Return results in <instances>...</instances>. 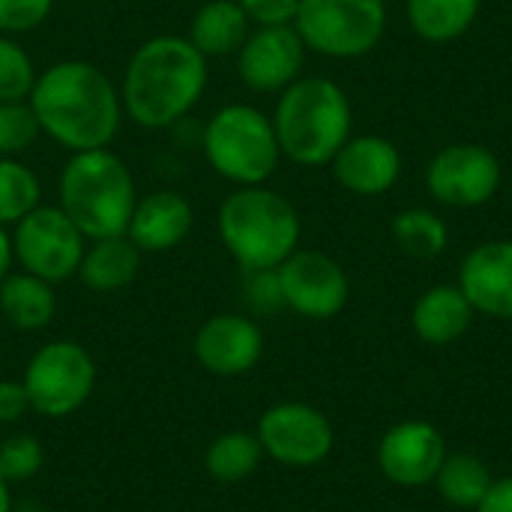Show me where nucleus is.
<instances>
[{"mask_svg": "<svg viewBox=\"0 0 512 512\" xmlns=\"http://www.w3.org/2000/svg\"><path fill=\"white\" fill-rule=\"evenodd\" d=\"M330 165L336 183L360 198L384 195L402 177V153L384 135H351Z\"/></svg>", "mask_w": 512, "mask_h": 512, "instance_id": "dca6fc26", "label": "nucleus"}, {"mask_svg": "<svg viewBox=\"0 0 512 512\" xmlns=\"http://www.w3.org/2000/svg\"><path fill=\"white\" fill-rule=\"evenodd\" d=\"M483 0H405V15L411 30L426 42H453L465 36Z\"/></svg>", "mask_w": 512, "mask_h": 512, "instance_id": "5701e85b", "label": "nucleus"}, {"mask_svg": "<svg viewBox=\"0 0 512 512\" xmlns=\"http://www.w3.org/2000/svg\"><path fill=\"white\" fill-rule=\"evenodd\" d=\"M477 512H512V477L495 480Z\"/></svg>", "mask_w": 512, "mask_h": 512, "instance_id": "f704fd0d", "label": "nucleus"}, {"mask_svg": "<svg viewBox=\"0 0 512 512\" xmlns=\"http://www.w3.org/2000/svg\"><path fill=\"white\" fill-rule=\"evenodd\" d=\"M204 156L225 180L261 186L279 165L273 120L252 105H225L204 126Z\"/></svg>", "mask_w": 512, "mask_h": 512, "instance_id": "423d86ee", "label": "nucleus"}, {"mask_svg": "<svg viewBox=\"0 0 512 512\" xmlns=\"http://www.w3.org/2000/svg\"><path fill=\"white\" fill-rule=\"evenodd\" d=\"M21 384L36 414L60 420L90 399L96 387V363L78 342L57 339L30 357Z\"/></svg>", "mask_w": 512, "mask_h": 512, "instance_id": "6e6552de", "label": "nucleus"}, {"mask_svg": "<svg viewBox=\"0 0 512 512\" xmlns=\"http://www.w3.org/2000/svg\"><path fill=\"white\" fill-rule=\"evenodd\" d=\"M447 222L426 207H408L393 219V240L411 258H435L447 249Z\"/></svg>", "mask_w": 512, "mask_h": 512, "instance_id": "a878e982", "label": "nucleus"}, {"mask_svg": "<svg viewBox=\"0 0 512 512\" xmlns=\"http://www.w3.org/2000/svg\"><path fill=\"white\" fill-rule=\"evenodd\" d=\"M36 84V69L27 51L0 33V102H21L30 99Z\"/></svg>", "mask_w": 512, "mask_h": 512, "instance_id": "cd10ccee", "label": "nucleus"}, {"mask_svg": "<svg viewBox=\"0 0 512 512\" xmlns=\"http://www.w3.org/2000/svg\"><path fill=\"white\" fill-rule=\"evenodd\" d=\"M435 483L447 504L462 507V510H477L495 480L483 459H477L471 453H453V456L447 453Z\"/></svg>", "mask_w": 512, "mask_h": 512, "instance_id": "b1692460", "label": "nucleus"}, {"mask_svg": "<svg viewBox=\"0 0 512 512\" xmlns=\"http://www.w3.org/2000/svg\"><path fill=\"white\" fill-rule=\"evenodd\" d=\"M192 222H195L192 204L180 192L156 189L135 204L126 237L141 252H165L189 237Z\"/></svg>", "mask_w": 512, "mask_h": 512, "instance_id": "a211bd4d", "label": "nucleus"}, {"mask_svg": "<svg viewBox=\"0 0 512 512\" xmlns=\"http://www.w3.org/2000/svg\"><path fill=\"white\" fill-rule=\"evenodd\" d=\"M39 120L30 102H0V156H18L39 138Z\"/></svg>", "mask_w": 512, "mask_h": 512, "instance_id": "c85d7f7f", "label": "nucleus"}, {"mask_svg": "<svg viewBox=\"0 0 512 512\" xmlns=\"http://www.w3.org/2000/svg\"><path fill=\"white\" fill-rule=\"evenodd\" d=\"M303 63L306 42L300 39L294 24L258 27L237 51V72L243 84L258 93H282L300 78Z\"/></svg>", "mask_w": 512, "mask_h": 512, "instance_id": "ddd939ff", "label": "nucleus"}, {"mask_svg": "<svg viewBox=\"0 0 512 512\" xmlns=\"http://www.w3.org/2000/svg\"><path fill=\"white\" fill-rule=\"evenodd\" d=\"M249 36V18L237 0H207L189 24V42L204 57H225L240 51Z\"/></svg>", "mask_w": 512, "mask_h": 512, "instance_id": "412c9836", "label": "nucleus"}, {"mask_svg": "<svg viewBox=\"0 0 512 512\" xmlns=\"http://www.w3.org/2000/svg\"><path fill=\"white\" fill-rule=\"evenodd\" d=\"M447 459L444 435L423 420H408L393 426L378 444V468L396 486H426L435 483Z\"/></svg>", "mask_w": 512, "mask_h": 512, "instance_id": "4468645a", "label": "nucleus"}, {"mask_svg": "<svg viewBox=\"0 0 512 512\" xmlns=\"http://www.w3.org/2000/svg\"><path fill=\"white\" fill-rule=\"evenodd\" d=\"M273 129L282 156L297 165L318 168L330 165L339 147L351 138V99L348 93L330 78H297L291 87L282 90Z\"/></svg>", "mask_w": 512, "mask_h": 512, "instance_id": "7ed1b4c3", "label": "nucleus"}, {"mask_svg": "<svg viewBox=\"0 0 512 512\" xmlns=\"http://www.w3.org/2000/svg\"><path fill=\"white\" fill-rule=\"evenodd\" d=\"M39 129L72 153L102 150L120 129V93L111 78L87 60H60L30 90Z\"/></svg>", "mask_w": 512, "mask_h": 512, "instance_id": "f257e3e1", "label": "nucleus"}, {"mask_svg": "<svg viewBox=\"0 0 512 512\" xmlns=\"http://www.w3.org/2000/svg\"><path fill=\"white\" fill-rule=\"evenodd\" d=\"M12 237L6 234V228L0 225V282L9 276V264H12Z\"/></svg>", "mask_w": 512, "mask_h": 512, "instance_id": "c9c22d12", "label": "nucleus"}, {"mask_svg": "<svg viewBox=\"0 0 512 512\" xmlns=\"http://www.w3.org/2000/svg\"><path fill=\"white\" fill-rule=\"evenodd\" d=\"M240 9L246 12L249 24L258 27H285L294 24L300 0H237Z\"/></svg>", "mask_w": 512, "mask_h": 512, "instance_id": "473e14b6", "label": "nucleus"}, {"mask_svg": "<svg viewBox=\"0 0 512 512\" xmlns=\"http://www.w3.org/2000/svg\"><path fill=\"white\" fill-rule=\"evenodd\" d=\"M207 87V57L186 36H153L126 63L120 102L144 129L186 117Z\"/></svg>", "mask_w": 512, "mask_h": 512, "instance_id": "f03ea898", "label": "nucleus"}, {"mask_svg": "<svg viewBox=\"0 0 512 512\" xmlns=\"http://www.w3.org/2000/svg\"><path fill=\"white\" fill-rule=\"evenodd\" d=\"M276 273H279L285 306L303 318L327 321L348 306L351 297L348 273L336 258L324 252L297 249L276 267Z\"/></svg>", "mask_w": 512, "mask_h": 512, "instance_id": "9b49d317", "label": "nucleus"}, {"mask_svg": "<svg viewBox=\"0 0 512 512\" xmlns=\"http://www.w3.org/2000/svg\"><path fill=\"white\" fill-rule=\"evenodd\" d=\"M21 512H48V510H36V507H30V510H21Z\"/></svg>", "mask_w": 512, "mask_h": 512, "instance_id": "4c0bfd02", "label": "nucleus"}, {"mask_svg": "<svg viewBox=\"0 0 512 512\" xmlns=\"http://www.w3.org/2000/svg\"><path fill=\"white\" fill-rule=\"evenodd\" d=\"M84 240L87 237L60 207H36L21 222H15L12 255L24 273L57 285L78 273L87 249Z\"/></svg>", "mask_w": 512, "mask_h": 512, "instance_id": "1a4fd4ad", "label": "nucleus"}, {"mask_svg": "<svg viewBox=\"0 0 512 512\" xmlns=\"http://www.w3.org/2000/svg\"><path fill=\"white\" fill-rule=\"evenodd\" d=\"M0 312L18 330L48 327L57 312V297H54L51 282L30 276V273L6 276L0 282Z\"/></svg>", "mask_w": 512, "mask_h": 512, "instance_id": "4be33fe9", "label": "nucleus"}, {"mask_svg": "<svg viewBox=\"0 0 512 512\" xmlns=\"http://www.w3.org/2000/svg\"><path fill=\"white\" fill-rule=\"evenodd\" d=\"M54 0H0V33H27L51 15Z\"/></svg>", "mask_w": 512, "mask_h": 512, "instance_id": "7c9ffc66", "label": "nucleus"}, {"mask_svg": "<svg viewBox=\"0 0 512 512\" xmlns=\"http://www.w3.org/2000/svg\"><path fill=\"white\" fill-rule=\"evenodd\" d=\"M426 189L444 207H483L501 189V162L483 144H447L426 165Z\"/></svg>", "mask_w": 512, "mask_h": 512, "instance_id": "9d476101", "label": "nucleus"}, {"mask_svg": "<svg viewBox=\"0 0 512 512\" xmlns=\"http://www.w3.org/2000/svg\"><path fill=\"white\" fill-rule=\"evenodd\" d=\"M45 450L33 435H12L0 444V477L6 483H24L39 474Z\"/></svg>", "mask_w": 512, "mask_h": 512, "instance_id": "c756f323", "label": "nucleus"}, {"mask_svg": "<svg viewBox=\"0 0 512 512\" xmlns=\"http://www.w3.org/2000/svg\"><path fill=\"white\" fill-rule=\"evenodd\" d=\"M474 315L459 285H435L414 303L411 327L429 345H450L471 330Z\"/></svg>", "mask_w": 512, "mask_h": 512, "instance_id": "6ab92c4d", "label": "nucleus"}, {"mask_svg": "<svg viewBox=\"0 0 512 512\" xmlns=\"http://www.w3.org/2000/svg\"><path fill=\"white\" fill-rule=\"evenodd\" d=\"M138 204L135 180L108 147L72 153L60 174V210L87 240L120 237Z\"/></svg>", "mask_w": 512, "mask_h": 512, "instance_id": "20e7f679", "label": "nucleus"}, {"mask_svg": "<svg viewBox=\"0 0 512 512\" xmlns=\"http://www.w3.org/2000/svg\"><path fill=\"white\" fill-rule=\"evenodd\" d=\"M294 30L315 54L354 60L378 48L387 30V0H300Z\"/></svg>", "mask_w": 512, "mask_h": 512, "instance_id": "0eeeda50", "label": "nucleus"}, {"mask_svg": "<svg viewBox=\"0 0 512 512\" xmlns=\"http://www.w3.org/2000/svg\"><path fill=\"white\" fill-rule=\"evenodd\" d=\"M264 354V333L246 315H213L195 333L198 363L219 378H237L258 366Z\"/></svg>", "mask_w": 512, "mask_h": 512, "instance_id": "2eb2a0df", "label": "nucleus"}, {"mask_svg": "<svg viewBox=\"0 0 512 512\" xmlns=\"http://www.w3.org/2000/svg\"><path fill=\"white\" fill-rule=\"evenodd\" d=\"M246 303L255 312H276L285 306L282 300V285L276 270H246Z\"/></svg>", "mask_w": 512, "mask_h": 512, "instance_id": "2f4dec72", "label": "nucleus"}, {"mask_svg": "<svg viewBox=\"0 0 512 512\" xmlns=\"http://www.w3.org/2000/svg\"><path fill=\"white\" fill-rule=\"evenodd\" d=\"M30 411V399L21 381H0V423H15Z\"/></svg>", "mask_w": 512, "mask_h": 512, "instance_id": "72a5a7b5", "label": "nucleus"}, {"mask_svg": "<svg viewBox=\"0 0 512 512\" xmlns=\"http://www.w3.org/2000/svg\"><path fill=\"white\" fill-rule=\"evenodd\" d=\"M138 267H141V249L126 234H120V237L93 240V246L84 249L78 276L90 291L111 294L132 285Z\"/></svg>", "mask_w": 512, "mask_h": 512, "instance_id": "aec40b11", "label": "nucleus"}, {"mask_svg": "<svg viewBox=\"0 0 512 512\" xmlns=\"http://www.w3.org/2000/svg\"><path fill=\"white\" fill-rule=\"evenodd\" d=\"M0 512H12V495H9V483L0 477Z\"/></svg>", "mask_w": 512, "mask_h": 512, "instance_id": "e433bc0d", "label": "nucleus"}, {"mask_svg": "<svg viewBox=\"0 0 512 512\" xmlns=\"http://www.w3.org/2000/svg\"><path fill=\"white\" fill-rule=\"evenodd\" d=\"M39 207L36 174L12 156H0V225L21 222Z\"/></svg>", "mask_w": 512, "mask_h": 512, "instance_id": "bb28decb", "label": "nucleus"}, {"mask_svg": "<svg viewBox=\"0 0 512 512\" xmlns=\"http://www.w3.org/2000/svg\"><path fill=\"white\" fill-rule=\"evenodd\" d=\"M264 459L261 441L252 432H225L219 435L207 453H204V468L213 480L219 483H240L258 471Z\"/></svg>", "mask_w": 512, "mask_h": 512, "instance_id": "393cba45", "label": "nucleus"}, {"mask_svg": "<svg viewBox=\"0 0 512 512\" xmlns=\"http://www.w3.org/2000/svg\"><path fill=\"white\" fill-rule=\"evenodd\" d=\"M219 237L246 270H276L300 243V216L288 198L261 186H240L219 207Z\"/></svg>", "mask_w": 512, "mask_h": 512, "instance_id": "39448f33", "label": "nucleus"}, {"mask_svg": "<svg viewBox=\"0 0 512 512\" xmlns=\"http://www.w3.org/2000/svg\"><path fill=\"white\" fill-rule=\"evenodd\" d=\"M255 435L264 456L288 468H312L324 462L333 450L330 420L318 408L300 402H285L264 411Z\"/></svg>", "mask_w": 512, "mask_h": 512, "instance_id": "f8f14e48", "label": "nucleus"}, {"mask_svg": "<svg viewBox=\"0 0 512 512\" xmlns=\"http://www.w3.org/2000/svg\"><path fill=\"white\" fill-rule=\"evenodd\" d=\"M459 288L489 318H512V240H489L471 249L459 267Z\"/></svg>", "mask_w": 512, "mask_h": 512, "instance_id": "f3484780", "label": "nucleus"}]
</instances>
